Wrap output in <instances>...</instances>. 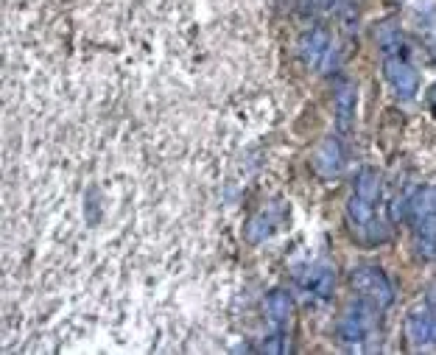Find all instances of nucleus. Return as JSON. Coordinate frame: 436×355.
<instances>
[{
    "label": "nucleus",
    "mask_w": 436,
    "mask_h": 355,
    "mask_svg": "<svg viewBox=\"0 0 436 355\" xmlns=\"http://www.w3.org/2000/svg\"><path fill=\"white\" fill-rule=\"evenodd\" d=\"M341 165H344V151H341L338 137L322 140V146H319L316 154H313V168H316V174L325 176V179H333V176H338Z\"/></svg>",
    "instance_id": "obj_7"
},
{
    "label": "nucleus",
    "mask_w": 436,
    "mask_h": 355,
    "mask_svg": "<svg viewBox=\"0 0 436 355\" xmlns=\"http://www.w3.org/2000/svg\"><path fill=\"white\" fill-rule=\"evenodd\" d=\"M383 79L389 81V87L400 98H414L420 90V73L411 62H405L402 56H389L383 62Z\"/></svg>",
    "instance_id": "obj_4"
},
{
    "label": "nucleus",
    "mask_w": 436,
    "mask_h": 355,
    "mask_svg": "<svg viewBox=\"0 0 436 355\" xmlns=\"http://www.w3.org/2000/svg\"><path fill=\"white\" fill-rule=\"evenodd\" d=\"M414 232H417V249L422 258H436V213L414 221Z\"/></svg>",
    "instance_id": "obj_12"
},
{
    "label": "nucleus",
    "mask_w": 436,
    "mask_h": 355,
    "mask_svg": "<svg viewBox=\"0 0 436 355\" xmlns=\"http://www.w3.org/2000/svg\"><path fill=\"white\" fill-rule=\"evenodd\" d=\"M375 39H377L380 51H383V54H389V56H397V54L402 51V45H405L402 31L395 26V23H380V26H377V31H375Z\"/></svg>",
    "instance_id": "obj_14"
},
{
    "label": "nucleus",
    "mask_w": 436,
    "mask_h": 355,
    "mask_svg": "<svg viewBox=\"0 0 436 355\" xmlns=\"http://www.w3.org/2000/svg\"><path fill=\"white\" fill-rule=\"evenodd\" d=\"M347 219H350L353 229L361 232V238L367 244H380L389 235V229L383 226V221L375 216V204H369V201L358 199V196H350V201H347Z\"/></svg>",
    "instance_id": "obj_3"
},
{
    "label": "nucleus",
    "mask_w": 436,
    "mask_h": 355,
    "mask_svg": "<svg viewBox=\"0 0 436 355\" xmlns=\"http://www.w3.org/2000/svg\"><path fill=\"white\" fill-rule=\"evenodd\" d=\"M405 339L411 347L436 344V308H420L405 316Z\"/></svg>",
    "instance_id": "obj_5"
},
{
    "label": "nucleus",
    "mask_w": 436,
    "mask_h": 355,
    "mask_svg": "<svg viewBox=\"0 0 436 355\" xmlns=\"http://www.w3.org/2000/svg\"><path fill=\"white\" fill-rule=\"evenodd\" d=\"M330 51L333 48H330V34H328V29H310L308 34H302L300 54L310 67L325 65V59H328Z\"/></svg>",
    "instance_id": "obj_6"
},
{
    "label": "nucleus",
    "mask_w": 436,
    "mask_h": 355,
    "mask_svg": "<svg viewBox=\"0 0 436 355\" xmlns=\"http://www.w3.org/2000/svg\"><path fill=\"white\" fill-rule=\"evenodd\" d=\"M263 314H266L268 322H274V324L288 322L291 314H294V299H291V294H285V291H268L266 296H263Z\"/></svg>",
    "instance_id": "obj_10"
},
{
    "label": "nucleus",
    "mask_w": 436,
    "mask_h": 355,
    "mask_svg": "<svg viewBox=\"0 0 436 355\" xmlns=\"http://www.w3.org/2000/svg\"><path fill=\"white\" fill-rule=\"evenodd\" d=\"M274 219H271V213H260V216H255L249 226H246V241L249 244H260V241H266L268 235L274 232Z\"/></svg>",
    "instance_id": "obj_15"
},
{
    "label": "nucleus",
    "mask_w": 436,
    "mask_h": 355,
    "mask_svg": "<svg viewBox=\"0 0 436 355\" xmlns=\"http://www.w3.org/2000/svg\"><path fill=\"white\" fill-rule=\"evenodd\" d=\"M405 207H408L411 221H420V219L431 216V213H436V191L434 188H417Z\"/></svg>",
    "instance_id": "obj_13"
},
{
    "label": "nucleus",
    "mask_w": 436,
    "mask_h": 355,
    "mask_svg": "<svg viewBox=\"0 0 436 355\" xmlns=\"http://www.w3.org/2000/svg\"><path fill=\"white\" fill-rule=\"evenodd\" d=\"M283 336H268V341L260 344V353H283Z\"/></svg>",
    "instance_id": "obj_16"
},
{
    "label": "nucleus",
    "mask_w": 436,
    "mask_h": 355,
    "mask_svg": "<svg viewBox=\"0 0 436 355\" xmlns=\"http://www.w3.org/2000/svg\"><path fill=\"white\" fill-rule=\"evenodd\" d=\"M375 305L364 299V302H353L347 311H344V316L338 319L335 324V336H338V341H344V344H361V341H367L369 336L375 333Z\"/></svg>",
    "instance_id": "obj_1"
},
{
    "label": "nucleus",
    "mask_w": 436,
    "mask_h": 355,
    "mask_svg": "<svg viewBox=\"0 0 436 355\" xmlns=\"http://www.w3.org/2000/svg\"><path fill=\"white\" fill-rule=\"evenodd\" d=\"M353 289L358 291L364 299H369L377 311H386V308H392V302H395L392 280H389L377 266H358V269L353 271Z\"/></svg>",
    "instance_id": "obj_2"
},
{
    "label": "nucleus",
    "mask_w": 436,
    "mask_h": 355,
    "mask_svg": "<svg viewBox=\"0 0 436 355\" xmlns=\"http://www.w3.org/2000/svg\"><path fill=\"white\" fill-rule=\"evenodd\" d=\"M383 194V176L375 171V168H364V171H358V176H355V194L358 199H364L369 204H375L377 199Z\"/></svg>",
    "instance_id": "obj_11"
},
{
    "label": "nucleus",
    "mask_w": 436,
    "mask_h": 355,
    "mask_svg": "<svg viewBox=\"0 0 436 355\" xmlns=\"http://www.w3.org/2000/svg\"><path fill=\"white\" fill-rule=\"evenodd\" d=\"M297 280H300L302 289L310 291L313 296H330L335 289L333 269H330V266H322V263H316V266H305L302 274H297Z\"/></svg>",
    "instance_id": "obj_8"
},
{
    "label": "nucleus",
    "mask_w": 436,
    "mask_h": 355,
    "mask_svg": "<svg viewBox=\"0 0 436 355\" xmlns=\"http://www.w3.org/2000/svg\"><path fill=\"white\" fill-rule=\"evenodd\" d=\"M431 112L436 115V87L431 90Z\"/></svg>",
    "instance_id": "obj_17"
},
{
    "label": "nucleus",
    "mask_w": 436,
    "mask_h": 355,
    "mask_svg": "<svg viewBox=\"0 0 436 355\" xmlns=\"http://www.w3.org/2000/svg\"><path fill=\"white\" fill-rule=\"evenodd\" d=\"M355 104H358V93H355V84H341L338 93H335V126L338 131H353L355 124Z\"/></svg>",
    "instance_id": "obj_9"
}]
</instances>
